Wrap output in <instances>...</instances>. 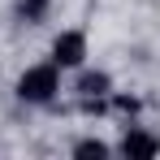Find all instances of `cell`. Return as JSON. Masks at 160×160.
I'll return each instance as SVG.
<instances>
[{"mask_svg":"<svg viewBox=\"0 0 160 160\" xmlns=\"http://www.w3.org/2000/svg\"><path fill=\"white\" fill-rule=\"evenodd\" d=\"M87 61V35L82 30H61L52 39V65L56 69H78Z\"/></svg>","mask_w":160,"mask_h":160,"instance_id":"7a4b0ae2","label":"cell"},{"mask_svg":"<svg viewBox=\"0 0 160 160\" xmlns=\"http://www.w3.org/2000/svg\"><path fill=\"white\" fill-rule=\"evenodd\" d=\"M48 9H52V0H18V4H13L18 22H26V26H39V22H48Z\"/></svg>","mask_w":160,"mask_h":160,"instance_id":"5b68a950","label":"cell"},{"mask_svg":"<svg viewBox=\"0 0 160 160\" xmlns=\"http://www.w3.org/2000/svg\"><path fill=\"white\" fill-rule=\"evenodd\" d=\"M117 152L130 156V160H152V156H160V138H156V134H147L143 126H126Z\"/></svg>","mask_w":160,"mask_h":160,"instance_id":"3957f363","label":"cell"},{"mask_svg":"<svg viewBox=\"0 0 160 160\" xmlns=\"http://www.w3.org/2000/svg\"><path fill=\"white\" fill-rule=\"evenodd\" d=\"M78 95L91 104V100H104V95H112V78H108L104 69H87L78 78Z\"/></svg>","mask_w":160,"mask_h":160,"instance_id":"277c9868","label":"cell"},{"mask_svg":"<svg viewBox=\"0 0 160 160\" xmlns=\"http://www.w3.org/2000/svg\"><path fill=\"white\" fill-rule=\"evenodd\" d=\"M108 152H112V147H108V143H100V138H82V143H74V156H82V160H104Z\"/></svg>","mask_w":160,"mask_h":160,"instance_id":"8992f818","label":"cell"},{"mask_svg":"<svg viewBox=\"0 0 160 160\" xmlns=\"http://www.w3.org/2000/svg\"><path fill=\"white\" fill-rule=\"evenodd\" d=\"M18 100L22 104H52L56 91H61V69H56L52 61H43V65H30L26 74L18 78Z\"/></svg>","mask_w":160,"mask_h":160,"instance_id":"6da1fadb","label":"cell"}]
</instances>
